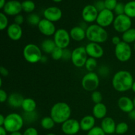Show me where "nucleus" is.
Listing matches in <instances>:
<instances>
[{"mask_svg": "<svg viewBox=\"0 0 135 135\" xmlns=\"http://www.w3.org/2000/svg\"><path fill=\"white\" fill-rule=\"evenodd\" d=\"M10 135H23V133H21L20 131H16L11 133Z\"/></svg>", "mask_w": 135, "mask_h": 135, "instance_id": "obj_53", "label": "nucleus"}, {"mask_svg": "<svg viewBox=\"0 0 135 135\" xmlns=\"http://www.w3.org/2000/svg\"><path fill=\"white\" fill-rule=\"evenodd\" d=\"M96 125V118L93 115H86L80 121V129L83 131L88 132L93 129Z\"/></svg>", "mask_w": 135, "mask_h": 135, "instance_id": "obj_21", "label": "nucleus"}, {"mask_svg": "<svg viewBox=\"0 0 135 135\" xmlns=\"http://www.w3.org/2000/svg\"><path fill=\"white\" fill-rule=\"evenodd\" d=\"M25 121L22 115L17 113H11L5 117L3 127L8 133L20 131L23 127Z\"/></svg>", "mask_w": 135, "mask_h": 135, "instance_id": "obj_4", "label": "nucleus"}, {"mask_svg": "<svg viewBox=\"0 0 135 135\" xmlns=\"http://www.w3.org/2000/svg\"><path fill=\"white\" fill-rule=\"evenodd\" d=\"M82 86L87 92H94L96 90L100 85V78L97 73L88 72L82 79Z\"/></svg>", "mask_w": 135, "mask_h": 135, "instance_id": "obj_6", "label": "nucleus"}, {"mask_svg": "<svg viewBox=\"0 0 135 135\" xmlns=\"http://www.w3.org/2000/svg\"><path fill=\"white\" fill-rule=\"evenodd\" d=\"M98 63L96 59L92 57H88L87 59L86 64L84 65L86 69L88 71V72H94V70L96 69L97 67Z\"/></svg>", "mask_w": 135, "mask_h": 135, "instance_id": "obj_31", "label": "nucleus"}, {"mask_svg": "<svg viewBox=\"0 0 135 135\" xmlns=\"http://www.w3.org/2000/svg\"><path fill=\"white\" fill-rule=\"evenodd\" d=\"M94 7H96V9H97V11L99 13L102 11L104 9H105L104 0H96V1L94 2Z\"/></svg>", "mask_w": 135, "mask_h": 135, "instance_id": "obj_41", "label": "nucleus"}, {"mask_svg": "<svg viewBox=\"0 0 135 135\" xmlns=\"http://www.w3.org/2000/svg\"><path fill=\"white\" fill-rule=\"evenodd\" d=\"M115 18V17H114L113 11L105 9L98 13L96 22L97 25H100L102 27H108L113 23Z\"/></svg>", "mask_w": 135, "mask_h": 135, "instance_id": "obj_11", "label": "nucleus"}, {"mask_svg": "<svg viewBox=\"0 0 135 135\" xmlns=\"http://www.w3.org/2000/svg\"><path fill=\"white\" fill-rule=\"evenodd\" d=\"M6 1L5 0H0V9H3L4 6L6 4Z\"/></svg>", "mask_w": 135, "mask_h": 135, "instance_id": "obj_52", "label": "nucleus"}, {"mask_svg": "<svg viewBox=\"0 0 135 135\" xmlns=\"http://www.w3.org/2000/svg\"><path fill=\"white\" fill-rule=\"evenodd\" d=\"M7 131L3 127H0V135H7Z\"/></svg>", "mask_w": 135, "mask_h": 135, "instance_id": "obj_51", "label": "nucleus"}, {"mask_svg": "<svg viewBox=\"0 0 135 135\" xmlns=\"http://www.w3.org/2000/svg\"><path fill=\"white\" fill-rule=\"evenodd\" d=\"M112 43H113V44L116 46L117 45L119 44L122 42V40H121V39L120 37L117 36H113V38H112Z\"/></svg>", "mask_w": 135, "mask_h": 135, "instance_id": "obj_47", "label": "nucleus"}, {"mask_svg": "<svg viewBox=\"0 0 135 135\" xmlns=\"http://www.w3.org/2000/svg\"><path fill=\"white\" fill-rule=\"evenodd\" d=\"M132 90L135 93V81H134V83L133 84V86H132Z\"/></svg>", "mask_w": 135, "mask_h": 135, "instance_id": "obj_55", "label": "nucleus"}, {"mask_svg": "<svg viewBox=\"0 0 135 135\" xmlns=\"http://www.w3.org/2000/svg\"><path fill=\"white\" fill-rule=\"evenodd\" d=\"M134 51H135V42L134 43Z\"/></svg>", "mask_w": 135, "mask_h": 135, "instance_id": "obj_60", "label": "nucleus"}, {"mask_svg": "<svg viewBox=\"0 0 135 135\" xmlns=\"http://www.w3.org/2000/svg\"><path fill=\"white\" fill-rule=\"evenodd\" d=\"M5 117L3 114L0 115V127H3L5 123Z\"/></svg>", "mask_w": 135, "mask_h": 135, "instance_id": "obj_50", "label": "nucleus"}, {"mask_svg": "<svg viewBox=\"0 0 135 135\" xmlns=\"http://www.w3.org/2000/svg\"><path fill=\"white\" fill-rule=\"evenodd\" d=\"M22 117L24 121H26V123H31L34 122L38 119V113L36 112V111L32 112H25Z\"/></svg>", "mask_w": 135, "mask_h": 135, "instance_id": "obj_32", "label": "nucleus"}, {"mask_svg": "<svg viewBox=\"0 0 135 135\" xmlns=\"http://www.w3.org/2000/svg\"><path fill=\"white\" fill-rule=\"evenodd\" d=\"M99 12L94 5H87L82 11V17L83 21L87 23H92L96 21Z\"/></svg>", "mask_w": 135, "mask_h": 135, "instance_id": "obj_14", "label": "nucleus"}, {"mask_svg": "<svg viewBox=\"0 0 135 135\" xmlns=\"http://www.w3.org/2000/svg\"><path fill=\"white\" fill-rule=\"evenodd\" d=\"M56 47L55 42L51 39L44 40L41 44V49L46 54H51Z\"/></svg>", "mask_w": 135, "mask_h": 135, "instance_id": "obj_26", "label": "nucleus"}, {"mask_svg": "<svg viewBox=\"0 0 135 135\" xmlns=\"http://www.w3.org/2000/svg\"><path fill=\"white\" fill-rule=\"evenodd\" d=\"M24 21H25L24 17L21 14L18 15L14 17V23L17 24V25H21L24 22Z\"/></svg>", "mask_w": 135, "mask_h": 135, "instance_id": "obj_46", "label": "nucleus"}, {"mask_svg": "<svg viewBox=\"0 0 135 135\" xmlns=\"http://www.w3.org/2000/svg\"><path fill=\"white\" fill-rule=\"evenodd\" d=\"M22 11L26 13H32L36 8V5L34 1L31 0H25L22 2Z\"/></svg>", "mask_w": 135, "mask_h": 135, "instance_id": "obj_30", "label": "nucleus"}, {"mask_svg": "<svg viewBox=\"0 0 135 135\" xmlns=\"http://www.w3.org/2000/svg\"><path fill=\"white\" fill-rule=\"evenodd\" d=\"M62 15V11L57 7H49L44 11V18L52 22L59 21L61 18Z\"/></svg>", "mask_w": 135, "mask_h": 135, "instance_id": "obj_17", "label": "nucleus"}, {"mask_svg": "<svg viewBox=\"0 0 135 135\" xmlns=\"http://www.w3.org/2000/svg\"><path fill=\"white\" fill-rule=\"evenodd\" d=\"M115 55L119 61L125 63L132 57V49L129 44L121 42L115 47Z\"/></svg>", "mask_w": 135, "mask_h": 135, "instance_id": "obj_8", "label": "nucleus"}, {"mask_svg": "<svg viewBox=\"0 0 135 135\" xmlns=\"http://www.w3.org/2000/svg\"><path fill=\"white\" fill-rule=\"evenodd\" d=\"M63 49L60 48V47H56L53 52L51 54V57L54 59V60H60L62 59L63 57Z\"/></svg>", "mask_w": 135, "mask_h": 135, "instance_id": "obj_36", "label": "nucleus"}, {"mask_svg": "<svg viewBox=\"0 0 135 135\" xmlns=\"http://www.w3.org/2000/svg\"><path fill=\"white\" fill-rule=\"evenodd\" d=\"M105 9L110 11H114L116 5L118 3L117 0H104Z\"/></svg>", "mask_w": 135, "mask_h": 135, "instance_id": "obj_39", "label": "nucleus"}, {"mask_svg": "<svg viewBox=\"0 0 135 135\" xmlns=\"http://www.w3.org/2000/svg\"><path fill=\"white\" fill-rule=\"evenodd\" d=\"M23 135H38L37 129L34 127H28L24 131Z\"/></svg>", "mask_w": 135, "mask_h": 135, "instance_id": "obj_44", "label": "nucleus"}, {"mask_svg": "<svg viewBox=\"0 0 135 135\" xmlns=\"http://www.w3.org/2000/svg\"><path fill=\"white\" fill-rule=\"evenodd\" d=\"M71 57H72V51H71V50L67 48L63 49L62 59L65 61H68L70 60V59L71 60Z\"/></svg>", "mask_w": 135, "mask_h": 135, "instance_id": "obj_42", "label": "nucleus"}, {"mask_svg": "<svg viewBox=\"0 0 135 135\" xmlns=\"http://www.w3.org/2000/svg\"><path fill=\"white\" fill-rule=\"evenodd\" d=\"M22 11V3L17 0H11L6 3L3 9V13L6 15L15 17L19 15Z\"/></svg>", "mask_w": 135, "mask_h": 135, "instance_id": "obj_13", "label": "nucleus"}, {"mask_svg": "<svg viewBox=\"0 0 135 135\" xmlns=\"http://www.w3.org/2000/svg\"><path fill=\"white\" fill-rule=\"evenodd\" d=\"M80 129V122L75 119H71L61 124V131L66 135H76Z\"/></svg>", "mask_w": 135, "mask_h": 135, "instance_id": "obj_12", "label": "nucleus"}, {"mask_svg": "<svg viewBox=\"0 0 135 135\" xmlns=\"http://www.w3.org/2000/svg\"><path fill=\"white\" fill-rule=\"evenodd\" d=\"M41 18L38 15L35 14V13H32L28 15L27 18V21L28 22L29 25H32V26H37L39 25L40 22L41 21Z\"/></svg>", "mask_w": 135, "mask_h": 135, "instance_id": "obj_34", "label": "nucleus"}, {"mask_svg": "<svg viewBox=\"0 0 135 135\" xmlns=\"http://www.w3.org/2000/svg\"><path fill=\"white\" fill-rule=\"evenodd\" d=\"M46 135H56L55 134H54V133H48V134H47Z\"/></svg>", "mask_w": 135, "mask_h": 135, "instance_id": "obj_58", "label": "nucleus"}, {"mask_svg": "<svg viewBox=\"0 0 135 135\" xmlns=\"http://www.w3.org/2000/svg\"><path fill=\"white\" fill-rule=\"evenodd\" d=\"M129 130V125L125 122H121L116 126L115 133L119 135L124 134Z\"/></svg>", "mask_w": 135, "mask_h": 135, "instance_id": "obj_33", "label": "nucleus"}, {"mask_svg": "<svg viewBox=\"0 0 135 135\" xmlns=\"http://www.w3.org/2000/svg\"><path fill=\"white\" fill-rule=\"evenodd\" d=\"M71 115V109L69 105L63 102H59L53 105L50 110V117L55 123L63 124L69 119Z\"/></svg>", "mask_w": 135, "mask_h": 135, "instance_id": "obj_2", "label": "nucleus"}, {"mask_svg": "<svg viewBox=\"0 0 135 135\" xmlns=\"http://www.w3.org/2000/svg\"><path fill=\"white\" fill-rule=\"evenodd\" d=\"M133 104H134V108H135V97L134 98H133Z\"/></svg>", "mask_w": 135, "mask_h": 135, "instance_id": "obj_59", "label": "nucleus"}, {"mask_svg": "<svg viewBox=\"0 0 135 135\" xmlns=\"http://www.w3.org/2000/svg\"><path fill=\"white\" fill-rule=\"evenodd\" d=\"M23 57L30 63H36L41 61L42 57V49L34 44H28L23 49Z\"/></svg>", "mask_w": 135, "mask_h": 135, "instance_id": "obj_5", "label": "nucleus"}, {"mask_svg": "<svg viewBox=\"0 0 135 135\" xmlns=\"http://www.w3.org/2000/svg\"><path fill=\"white\" fill-rule=\"evenodd\" d=\"M98 72L100 75L102 76H106L109 75V69L107 66L102 65L100 67L98 70Z\"/></svg>", "mask_w": 135, "mask_h": 135, "instance_id": "obj_43", "label": "nucleus"}, {"mask_svg": "<svg viewBox=\"0 0 135 135\" xmlns=\"http://www.w3.org/2000/svg\"><path fill=\"white\" fill-rule=\"evenodd\" d=\"M114 12L117 16L125 14V5L123 3H118L115 8Z\"/></svg>", "mask_w": 135, "mask_h": 135, "instance_id": "obj_40", "label": "nucleus"}, {"mask_svg": "<svg viewBox=\"0 0 135 135\" xmlns=\"http://www.w3.org/2000/svg\"><path fill=\"white\" fill-rule=\"evenodd\" d=\"M46 61H47V58H46V57L45 56L42 57V59H41V61H42V63H46Z\"/></svg>", "mask_w": 135, "mask_h": 135, "instance_id": "obj_54", "label": "nucleus"}, {"mask_svg": "<svg viewBox=\"0 0 135 135\" xmlns=\"http://www.w3.org/2000/svg\"><path fill=\"white\" fill-rule=\"evenodd\" d=\"M37 104L35 100L30 98H25L22 104V109L25 112H32L36 111Z\"/></svg>", "mask_w": 135, "mask_h": 135, "instance_id": "obj_25", "label": "nucleus"}, {"mask_svg": "<svg viewBox=\"0 0 135 135\" xmlns=\"http://www.w3.org/2000/svg\"><path fill=\"white\" fill-rule=\"evenodd\" d=\"M55 121L50 116L44 117V118H42L40 121V125L42 127L46 130H50V129H53L55 126Z\"/></svg>", "mask_w": 135, "mask_h": 135, "instance_id": "obj_29", "label": "nucleus"}, {"mask_svg": "<svg viewBox=\"0 0 135 135\" xmlns=\"http://www.w3.org/2000/svg\"><path fill=\"white\" fill-rule=\"evenodd\" d=\"M7 17L4 13H0V30H3L7 28L9 25Z\"/></svg>", "mask_w": 135, "mask_h": 135, "instance_id": "obj_35", "label": "nucleus"}, {"mask_svg": "<svg viewBox=\"0 0 135 135\" xmlns=\"http://www.w3.org/2000/svg\"><path fill=\"white\" fill-rule=\"evenodd\" d=\"M71 36L67 30L63 28L57 29L54 35V40L57 47L66 49L71 42Z\"/></svg>", "mask_w": 135, "mask_h": 135, "instance_id": "obj_9", "label": "nucleus"}, {"mask_svg": "<svg viewBox=\"0 0 135 135\" xmlns=\"http://www.w3.org/2000/svg\"><path fill=\"white\" fill-rule=\"evenodd\" d=\"M91 99H92V102L94 103L95 104H99L102 102L103 96L102 94L100 92L97 90H95L92 92V94H91Z\"/></svg>", "mask_w": 135, "mask_h": 135, "instance_id": "obj_37", "label": "nucleus"}, {"mask_svg": "<svg viewBox=\"0 0 135 135\" xmlns=\"http://www.w3.org/2000/svg\"><path fill=\"white\" fill-rule=\"evenodd\" d=\"M122 41L127 44L134 43L135 42V28H131L126 32L123 33L122 34Z\"/></svg>", "mask_w": 135, "mask_h": 135, "instance_id": "obj_27", "label": "nucleus"}, {"mask_svg": "<svg viewBox=\"0 0 135 135\" xmlns=\"http://www.w3.org/2000/svg\"><path fill=\"white\" fill-rule=\"evenodd\" d=\"M2 84H3L2 79H0V87H1V86H2Z\"/></svg>", "mask_w": 135, "mask_h": 135, "instance_id": "obj_57", "label": "nucleus"}, {"mask_svg": "<svg viewBox=\"0 0 135 135\" xmlns=\"http://www.w3.org/2000/svg\"><path fill=\"white\" fill-rule=\"evenodd\" d=\"M108 109L104 103L101 102L95 104L92 109V115L98 119H103L106 117Z\"/></svg>", "mask_w": 135, "mask_h": 135, "instance_id": "obj_23", "label": "nucleus"}, {"mask_svg": "<svg viewBox=\"0 0 135 135\" xmlns=\"http://www.w3.org/2000/svg\"><path fill=\"white\" fill-rule=\"evenodd\" d=\"M8 37L13 41H18L22 36V28L21 25L13 23L9 25L7 28Z\"/></svg>", "mask_w": 135, "mask_h": 135, "instance_id": "obj_18", "label": "nucleus"}, {"mask_svg": "<svg viewBox=\"0 0 135 135\" xmlns=\"http://www.w3.org/2000/svg\"><path fill=\"white\" fill-rule=\"evenodd\" d=\"M86 38L90 42H94L98 44L104 43L108 38V32L100 25H92L87 27L86 30Z\"/></svg>", "mask_w": 135, "mask_h": 135, "instance_id": "obj_3", "label": "nucleus"}, {"mask_svg": "<svg viewBox=\"0 0 135 135\" xmlns=\"http://www.w3.org/2000/svg\"><path fill=\"white\" fill-rule=\"evenodd\" d=\"M0 73L3 76H7L9 75V71L5 67L1 66V67H0Z\"/></svg>", "mask_w": 135, "mask_h": 135, "instance_id": "obj_48", "label": "nucleus"}, {"mask_svg": "<svg viewBox=\"0 0 135 135\" xmlns=\"http://www.w3.org/2000/svg\"><path fill=\"white\" fill-rule=\"evenodd\" d=\"M125 14L131 18H135V1H131L125 5Z\"/></svg>", "mask_w": 135, "mask_h": 135, "instance_id": "obj_28", "label": "nucleus"}, {"mask_svg": "<svg viewBox=\"0 0 135 135\" xmlns=\"http://www.w3.org/2000/svg\"><path fill=\"white\" fill-rule=\"evenodd\" d=\"M128 114H129V117L131 119L135 121V108L132 111V112H131L130 113H128Z\"/></svg>", "mask_w": 135, "mask_h": 135, "instance_id": "obj_49", "label": "nucleus"}, {"mask_svg": "<svg viewBox=\"0 0 135 135\" xmlns=\"http://www.w3.org/2000/svg\"><path fill=\"white\" fill-rule=\"evenodd\" d=\"M115 121L110 117H106L103 119L101 122V128L106 134H112L115 133Z\"/></svg>", "mask_w": 135, "mask_h": 135, "instance_id": "obj_20", "label": "nucleus"}, {"mask_svg": "<svg viewBox=\"0 0 135 135\" xmlns=\"http://www.w3.org/2000/svg\"><path fill=\"white\" fill-rule=\"evenodd\" d=\"M134 79L129 71L121 70L116 73L112 79V85L116 91L125 92L132 89Z\"/></svg>", "mask_w": 135, "mask_h": 135, "instance_id": "obj_1", "label": "nucleus"}, {"mask_svg": "<svg viewBox=\"0 0 135 135\" xmlns=\"http://www.w3.org/2000/svg\"><path fill=\"white\" fill-rule=\"evenodd\" d=\"M86 51L90 57L94 59H100L104 55V50L100 44L94 42H89L85 46Z\"/></svg>", "mask_w": 135, "mask_h": 135, "instance_id": "obj_15", "label": "nucleus"}, {"mask_svg": "<svg viewBox=\"0 0 135 135\" xmlns=\"http://www.w3.org/2000/svg\"><path fill=\"white\" fill-rule=\"evenodd\" d=\"M69 34L71 39L75 42H80L86 38V29L83 28L80 26H76L72 28L70 30Z\"/></svg>", "mask_w": 135, "mask_h": 135, "instance_id": "obj_22", "label": "nucleus"}, {"mask_svg": "<svg viewBox=\"0 0 135 135\" xmlns=\"http://www.w3.org/2000/svg\"><path fill=\"white\" fill-rule=\"evenodd\" d=\"M86 135H106V134L104 133L101 127L95 126L93 129L87 133Z\"/></svg>", "mask_w": 135, "mask_h": 135, "instance_id": "obj_38", "label": "nucleus"}, {"mask_svg": "<svg viewBox=\"0 0 135 135\" xmlns=\"http://www.w3.org/2000/svg\"><path fill=\"white\" fill-rule=\"evenodd\" d=\"M8 96L7 93L3 89L0 90V102L1 103H4L8 100Z\"/></svg>", "mask_w": 135, "mask_h": 135, "instance_id": "obj_45", "label": "nucleus"}, {"mask_svg": "<svg viewBox=\"0 0 135 135\" xmlns=\"http://www.w3.org/2000/svg\"><path fill=\"white\" fill-rule=\"evenodd\" d=\"M88 56L85 47L80 46L76 47L72 51L71 61L74 66L80 68L85 65L86 62L88 58Z\"/></svg>", "mask_w": 135, "mask_h": 135, "instance_id": "obj_7", "label": "nucleus"}, {"mask_svg": "<svg viewBox=\"0 0 135 135\" xmlns=\"http://www.w3.org/2000/svg\"><path fill=\"white\" fill-rule=\"evenodd\" d=\"M118 107L124 113H129L134 109L133 101L127 96H121L117 102Z\"/></svg>", "mask_w": 135, "mask_h": 135, "instance_id": "obj_19", "label": "nucleus"}, {"mask_svg": "<svg viewBox=\"0 0 135 135\" xmlns=\"http://www.w3.org/2000/svg\"><path fill=\"white\" fill-rule=\"evenodd\" d=\"M132 26V21L130 17L125 14L117 15L115 18L113 23V28L119 33H124L130 29Z\"/></svg>", "mask_w": 135, "mask_h": 135, "instance_id": "obj_10", "label": "nucleus"}, {"mask_svg": "<svg viewBox=\"0 0 135 135\" xmlns=\"http://www.w3.org/2000/svg\"><path fill=\"white\" fill-rule=\"evenodd\" d=\"M24 100L25 98L21 94L17 93V92H13V93L11 94L8 97L7 102L9 105L12 108H18L22 107Z\"/></svg>", "mask_w": 135, "mask_h": 135, "instance_id": "obj_24", "label": "nucleus"}, {"mask_svg": "<svg viewBox=\"0 0 135 135\" xmlns=\"http://www.w3.org/2000/svg\"><path fill=\"white\" fill-rule=\"evenodd\" d=\"M38 28L39 31L42 34L47 36H51L55 34L56 32V28L54 22L43 18L40 21L39 25H38Z\"/></svg>", "mask_w": 135, "mask_h": 135, "instance_id": "obj_16", "label": "nucleus"}, {"mask_svg": "<svg viewBox=\"0 0 135 135\" xmlns=\"http://www.w3.org/2000/svg\"><path fill=\"white\" fill-rule=\"evenodd\" d=\"M53 1H54V2L55 3H59V2H61L63 0H52Z\"/></svg>", "mask_w": 135, "mask_h": 135, "instance_id": "obj_56", "label": "nucleus"}]
</instances>
